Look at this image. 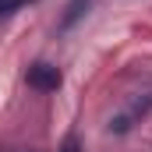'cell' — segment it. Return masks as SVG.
<instances>
[{
    "instance_id": "obj_3",
    "label": "cell",
    "mask_w": 152,
    "mask_h": 152,
    "mask_svg": "<svg viewBox=\"0 0 152 152\" xmlns=\"http://www.w3.org/2000/svg\"><path fill=\"white\" fill-rule=\"evenodd\" d=\"M85 7H88V0H71V4H67V14H64V21H60V28H71L78 18L85 14Z\"/></svg>"
},
{
    "instance_id": "obj_4",
    "label": "cell",
    "mask_w": 152,
    "mask_h": 152,
    "mask_svg": "<svg viewBox=\"0 0 152 152\" xmlns=\"http://www.w3.org/2000/svg\"><path fill=\"white\" fill-rule=\"evenodd\" d=\"M60 152H81V142H78V134L71 131L67 138H64V145H60Z\"/></svg>"
},
{
    "instance_id": "obj_1",
    "label": "cell",
    "mask_w": 152,
    "mask_h": 152,
    "mask_svg": "<svg viewBox=\"0 0 152 152\" xmlns=\"http://www.w3.org/2000/svg\"><path fill=\"white\" fill-rule=\"evenodd\" d=\"M25 81H28V88H36V92H57L60 88V71L53 67V64H46V60H36L28 71H25Z\"/></svg>"
},
{
    "instance_id": "obj_5",
    "label": "cell",
    "mask_w": 152,
    "mask_h": 152,
    "mask_svg": "<svg viewBox=\"0 0 152 152\" xmlns=\"http://www.w3.org/2000/svg\"><path fill=\"white\" fill-rule=\"evenodd\" d=\"M25 0H0V14H11V11H18Z\"/></svg>"
},
{
    "instance_id": "obj_2",
    "label": "cell",
    "mask_w": 152,
    "mask_h": 152,
    "mask_svg": "<svg viewBox=\"0 0 152 152\" xmlns=\"http://www.w3.org/2000/svg\"><path fill=\"white\" fill-rule=\"evenodd\" d=\"M149 110H152V92H149V96H142V99H134L124 113H117L113 120H110V131H113V134H127V131L149 113Z\"/></svg>"
}]
</instances>
